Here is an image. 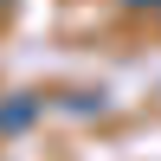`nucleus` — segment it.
Segmentation results:
<instances>
[{"instance_id":"1","label":"nucleus","mask_w":161,"mask_h":161,"mask_svg":"<svg viewBox=\"0 0 161 161\" xmlns=\"http://www.w3.org/2000/svg\"><path fill=\"white\" fill-rule=\"evenodd\" d=\"M45 110V97H13V103H0V136H13V129H26L32 116Z\"/></svg>"},{"instance_id":"2","label":"nucleus","mask_w":161,"mask_h":161,"mask_svg":"<svg viewBox=\"0 0 161 161\" xmlns=\"http://www.w3.org/2000/svg\"><path fill=\"white\" fill-rule=\"evenodd\" d=\"M129 7H161V0H129Z\"/></svg>"}]
</instances>
